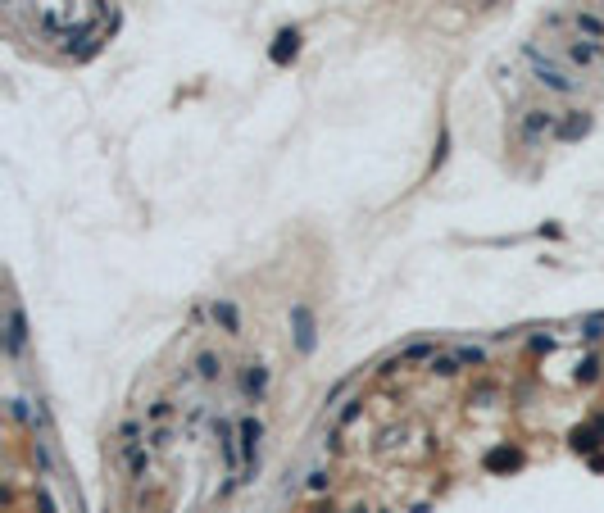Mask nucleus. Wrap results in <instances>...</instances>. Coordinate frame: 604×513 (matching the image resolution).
<instances>
[{
    "label": "nucleus",
    "mask_w": 604,
    "mask_h": 513,
    "mask_svg": "<svg viewBox=\"0 0 604 513\" xmlns=\"http://www.w3.org/2000/svg\"><path fill=\"white\" fill-rule=\"evenodd\" d=\"M236 436H241V459H245V468H254V454H259V436H264L259 418H241Z\"/></svg>",
    "instance_id": "obj_8"
},
{
    "label": "nucleus",
    "mask_w": 604,
    "mask_h": 513,
    "mask_svg": "<svg viewBox=\"0 0 604 513\" xmlns=\"http://www.w3.org/2000/svg\"><path fill=\"white\" fill-rule=\"evenodd\" d=\"M554 132H559V114H554V110H541V105H532V110L518 114V141L541 145L545 137H554Z\"/></svg>",
    "instance_id": "obj_3"
},
{
    "label": "nucleus",
    "mask_w": 604,
    "mask_h": 513,
    "mask_svg": "<svg viewBox=\"0 0 604 513\" xmlns=\"http://www.w3.org/2000/svg\"><path fill=\"white\" fill-rule=\"evenodd\" d=\"M572 445H577V450H591L595 445V432H591V427H577V432H572Z\"/></svg>",
    "instance_id": "obj_17"
},
{
    "label": "nucleus",
    "mask_w": 604,
    "mask_h": 513,
    "mask_svg": "<svg viewBox=\"0 0 604 513\" xmlns=\"http://www.w3.org/2000/svg\"><path fill=\"white\" fill-rule=\"evenodd\" d=\"M577 377H582V382H591V377H595V363H591V359L577 363Z\"/></svg>",
    "instance_id": "obj_20"
},
{
    "label": "nucleus",
    "mask_w": 604,
    "mask_h": 513,
    "mask_svg": "<svg viewBox=\"0 0 604 513\" xmlns=\"http://www.w3.org/2000/svg\"><path fill=\"white\" fill-rule=\"evenodd\" d=\"M268 55H273V64H291V59L300 55V32H296V28L277 32V41H273V50H268Z\"/></svg>",
    "instance_id": "obj_9"
},
{
    "label": "nucleus",
    "mask_w": 604,
    "mask_h": 513,
    "mask_svg": "<svg viewBox=\"0 0 604 513\" xmlns=\"http://www.w3.org/2000/svg\"><path fill=\"white\" fill-rule=\"evenodd\" d=\"M586 132H591V114L586 110H568V114H559V141H582Z\"/></svg>",
    "instance_id": "obj_7"
},
{
    "label": "nucleus",
    "mask_w": 604,
    "mask_h": 513,
    "mask_svg": "<svg viewBox=\"0 0 604 513\" xmlns=\"http://www.w3.org/2000/svg\"><path fill=\"white\" fill-rule=\"evenodd\" d=\"M523 59H527L532 77H536V87L554 91V96H577V91H582V73H577V68H568L563 59L545 55L541 46L527 41V46H523Z\"/></svg>",
    "instance_id": "obj_1"
},
{
    "label": "nucleus",
    "mask_w": 604,
    "mask_h": 513,
    "mask_svg": "<svg viewBox=\"0 0 604 513\" xmlns=\"http://www.w3.org/2000/svg\"><path fill=\"white\" fill-rule=\"evenodd\" d=\"M486 468H518V450H491V454H486Z\"/></svg>",
    "instance_id": "obj_15"
},
{
    "label": "nucleus",
    "mask_w": 604,
    "mask_h": 513,
    "mask_svg": "<svg viewBox=\"0 0 604 513\" xmlns=\"http://www.w3.org/2000/svg\"><path fill=\"white\" fill-rule=\"evenodd\" d=\"M214 323H219L223 332H241V314H236V305H228V300H214Z\"/></svg>",
    "instance_id": "obj_11"
},
{
    "label": "nucleus",
    "mask_w": 604,
    "mask_h": 513,
    "mask_svg": "<svg viewBox=\"0 0 604 513\" xmlns=\"http://www.w3.org/2000/svg\"><path fill=\"white\" fill-rule=\"evenodd\" d=\"M291 328H296V350L300 354H309V350H314V314H309V305H296L291 309Z\"/></svg>",
    "instance_id": "obj_6"
},
{
    "label": "nucleus",
    "mask_w": 604,
    "mask_h": 513,
    "mask_svg": "<svg viewBox=\"0 0 604 513\" xmlns=\"http://www.w3.org/2000/svg\"><path fill=\"white\" fill-rule=\"evenodd\" d=\"M145 463H150V454H145L141 445H128V468H132L137 477H141V472H145Z\"/></svg>",
    "instance_id": "obj_16"
},
{
    "label": "nucleus",
    "mask_w": 604,
    "mask_h": 513,
    "mask_svg": "<svg viewBox=\"0 0 604 513\" xmlns=\"http://www.w3.org/2000/svg\"><path fill=\"white\" fill-rule=\"evenodd\" d=\"M427 368L436 372V377H454V372H459L463 363H459V354H436V359H432Z\"/></svg>",
    "instance_id": "obj_14"
},
{
    "label": "nucleus",
    "mask_w": 604,
    "mask_h": 513,
    "mask_svg": "<svg viewBox=\"0 0 604 513\" xmlns=\"http://www.w3.org/2000/svg\"><path fill=\"white\" fill-rule=\"evenodd\" d=\"M23 345H28V323H23L19 300H10L5 305V350H10V359H19Z\"/></svg>",
    "instance_id": "obj_4"
},
{
    "label": "nucleus",
    "mask_w": 604,
    "mask_h": 513,
    "mask_svg": "<svg viewBox=\"0 0 604 513\" xmlns=\"http://www.w3.org/2000/svg\"><path fill=\"white\" fill-rule=\"evenodd\" d=\"M454 354H459V363H482V345H459Z\"/></svg>",
    "instance_id": "obj_18"
},
{
    "label": "nucleus",
    "mask_w": 604,
    "mask_h": 513,
    "mask_svg": "<svg viewBox=\"0 0 604 513\" xmlns=\"http://www.w3.org/2000/svg\"><path fill=\"white\" fill-rule=\"evenodd\" d=\"M568 28L577 37H586V41H595V46H604V19L595 10H572L568 14Z\"/></svg>",
    "instance_id": "obj_5"
},
{
    "label": "nucleus",
    "mask_w": 604,
    "mask_h": 513,
    "mask_svg": "<svg viewBox=\"0 0 604 513\" xmlns=\"http://www.w3.org/2000/svg\"><path fill=\"white\" fill-rule=\"evenodd\" d=\"M219 372H223L219 354H209V350H200V354H196V377H200V382H219Z\"/></svg>",
    "instance_id": "obj_12"
},
{
    "label": "nucleus",
    "mask_w": 604,
    "mask_h": 513,
    "mask_svg": "<svg viewBox=\"0 0 604 513\" xmlns=\"http://www.w3.org/2000/svg\"><path fill=\"white\" fill-rule=\"evenodd\" d=\"M241 386H245V395H254V400H259V395L268 391V368H264V363H250V368H245V377H241Z\"/></svg>",
    "instance_id": "obj_10"
},
{
    "label": "nucleus",
    "mask_w": 604,
    "mask_h": 513,
    "mask_svg": "<svg viewBox=\"0 0 604 513\" xmlns=\"http://www.w3.org/2000/svg\"><path fill=\"white\" fill-rule=\"evenodd\" d=\"M409 359H436V345H432V341H414V345H405V350H400V354H396V363H409Z\"/></svg>",
    "instance_id": "obj_13"
},
{
    "label": "nucleus",
    "mask_w": 604,
    "mask_h": 513,
    "mask_svg": "<svg viewBox=\"0 0 604 513\" xmlns=\"http://www.w3.org/2000/svg\"><path fill=\"white\" fill-rule=\"evenodd\" d=\"M559 59L568 68H577V73H586V68H604V46H595V41H586V37H559Z\"/></svg>",
    "instance_id": "obj_2"
},
{
    "label": "nucleus",
    "mask_w": 604,
    "mask_h": 513,
    "mask_svg": "<svg viewBox=\"0 0 604 513\" xmlns=\"http://www.w3.org/2000/svg\"><path fill=\"white\" fill-rule=\"evenodd\" d=\"M168 414H173V404H168V400H154L150 404V423H164Z\"/></svg>",
    "instance_id": "obj_19"
}]
</instances>
